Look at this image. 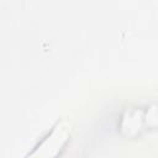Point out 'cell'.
I'll list each match as a JSON object with an SVG mask.
<instances>
[{"instance_id": "obj_1", "label": "cell", "mask_w": 158, "mask_h": 158, "mask_svg": "<svg viewBox=\"0 0 158 158\" xmlns=\"http://www.w3.org/2000/svg\"><path fill=\"white\" fill-rule=\"evenodd\" d=\"M70 135V125L67 121L59 122L51 135H48L44 141L36 148V151L27 158H54L63 148Z\"/></svg>"}, {"instance_id": "obj_2", "label": "cell", "mask_w": 158, "mask_h": 158, "mask_svg": "<svg viewBox=\"0 0 158 158\" xmlns=\"http://www.w3.org/2000/svg\"><path fill=\"white\" fill-rule=\"evenodd\" d=\"M142 111H131V112H126L123 118H122V123H121V130L122 132H125L126 135H135L138 132V130L142 126Z\"/></svg>"}, {"instance_id": "obj_3", "label": "cell", "mask_w": 158, "mask_h": 158, "mask_svg": "<svg viewBox=\"0 0 158 158\" xmlns=\"http://www.w3.org/2000/svg\"><path fill=\"white\" fill-rule=\"evenodd\" d=\"M146 121L148 125L151 126H156L158 125V107L157 106H152L146 115Z\"/></svg>"}]
</instances>
